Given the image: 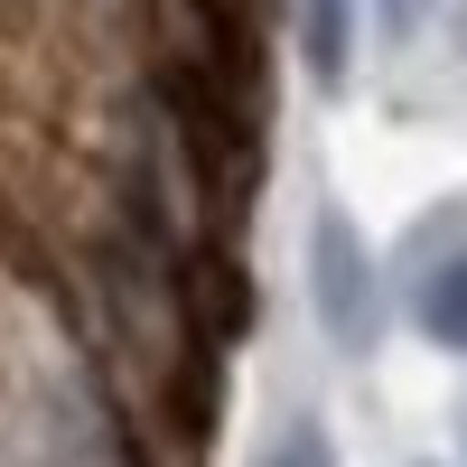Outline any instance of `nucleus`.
<instances>
[{
    "mask_svg": "<svg viewBox=\"0 0 467 467\" xmlns=\"http://www.w3.org/2000/svg\"><path fill=\"white\" fill-rule=\"evenodd\" d=\"M308 66H318V85L346 75V0H308Z\"/></svg>",
    "mask_w": 467,
    "mask_h": 467,
    "instance_id": "7ed1b4c3",
    "label": "nucleus"
},
{
    "mask_svg": "<svg viewBox=\"0 0 467 467\" xmlns=\"http://www.w3.org/2000/svg\"><path fill=\"white\" fill-rule=\"evenodd\" d=\"M420 327H431V346H458L467 356V262H440L420 281Z\"/></svg>",
    "mask_w": 467,
    "mask_h": 467,
    "instance_id": "f03ea898",
    "label": "nucleus"
},
{
    "mask_svg": "<svg viewBox=\"0 0 467 467\" xmlns=\"http://www.w3.org/2000/svg\"><path fill=\"white\" fill-rule=\"evenodd\" d=\"M383 10H393V28H411V19H420V0H383Z\"/></svg>",
    "mask_w": 467,
    "mask_h": 467,
    "instance_id": "39448f33",
    "label": "nucleus"
},
{
    "mask_svg": "<svg viewBox=\"0 0 467 467\" xmlns=\"http://www.w3.org/2000/svg\"><path fill=\"white\" fill-rule=\"evenodd\" d=\"M262 467H337V449H327L318 420H290V431L271 440V458H262Z\"/></svg>",
    "mask_w": 467,
    "mask_h": 467,
    "instance_id": "20e7f679",
    "label": "nucleus"
},
{
    "mask_svg": "<svg viewBox=\"0 0 467 467\" xmlns=\"http://www.w3.org/2000/svg\"><path fill=\"white\" fill-rule=\"evenodd\" d=\"M308 290H318V318L337 346H374V262L346 215H318V234H308Z\"/></svg>",
    "mask_w": 467,
    "mask_h": 467,
    "instance_id": "f257e3e1",
    "label": "nucleus"
}]
</instances>
